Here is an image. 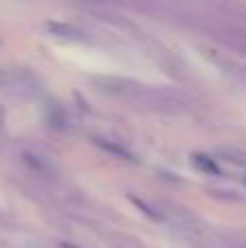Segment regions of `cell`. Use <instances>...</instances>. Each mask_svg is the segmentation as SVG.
<instances>
[{"label": "cell", "instance_id": "cell-7", "mask_svg": "<svg viewBox=\"0 0 246 248\" xmlns=\"http://www.w3.org/2000/svg\"><path fill=\"white\" fill-rule=\"evenodd\" d=\"M207 2H216V4H222V2H229V0H207Z\"/></svg>", "mask_w": 246, "mask_h": 248}, {"label": "cell", "instance_id": "cell-2", "mask_svg": "<svg viewBox=\"0 0 246 248\" xmlns=\"http://www.w3.org/2000/svg\"><path fill=\"white\" fill-rule=\"evenodd\" d=\"M46 31L59 39H70V42H85L87 35L78 26L68 24V22H46Z\"/></svg>", "mask_w": 246, "mask_h": 248}, {"label": "cell", "instance_id": "cell-4", "mask_svg": "<svg viewBox=\"0 0 246 248\" xmlns=\"http://www.w3.org/2000/svg\"><path fill=\"white\" fill-rule=\"evenodd\" d=\"M22 159H24V163L35 172V174H39V176H50L52 174L50 163H48L46 159L37 157V155H33V153H24L22 155Z\"/></svg>", "mask_w": 246, "mask_h": 248}, {"label": "cell", "instance_id": "cell-3", "mask_svg": "<svg viewBox=\"0 0 246 248\" xmlns=\"http://www.w3.org/2000/svg\"><path fill=\"white\" fill-rule=\"evenodd\" d=\"M192 166L196 168L199 172H203V174L207 176H220V166L216 163V159L209 157V155L205 153H194L192 155Z\"/></svg>", "mask_w": 246, "mask_h": 248}, {"label": "cell", "instance_id": "cell-1", "mask_svg": "<svg viewBox=\"0 0 246 248\" xmlns=\"http://www.w3.org/2000/svg\"><path fill=\"white\" fill-rule=\"evenodd\" d=\"M94 144L98 146L103 153L111 155V157H118L122 159V161H129V163H135L138 159H135V155L131 153L129 148H126L122 141H116V140H109V137H94Z\"/></svg>", "mask_w": 246, "mask_h": 248}, {"label": "cell", "instance_id": "cell-6", "mask_svg": "<svg viewBox=\"0 0 246 248\" xmlns=\"http://www.w3.org/2000/svg\"><path fill=\"white\" fill-rule=\"evenodd\" d=\"M59 248H83V246H77V244H70V242H61Z\"/></svg>", "mask_w": 246, "mask_h": 248}, {"label": "cell", "instance_id": "cell-5", "mask_svg": "<svg viewBox=\"0 0 246 248\" xmlns=\"http://www.w3.org/2000/svg\"><path fill=\"white\" fill-rule=\"evenodd\" d=\"M129 201L133 202V205L138 207L144 216H148L151 220H155V222H161V220H164V216L159 214V209H157V207H153L151 202H146L144 198H138V196H133V194H129Z\"/></svg>", "mask_w": 246, "mask_h": 248}]
</instances>
